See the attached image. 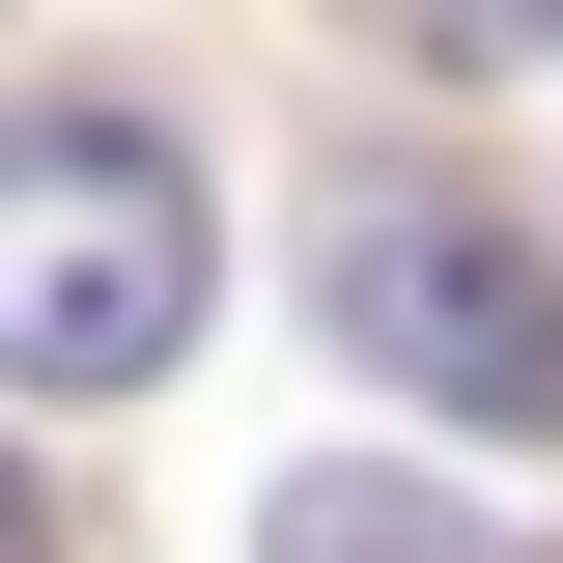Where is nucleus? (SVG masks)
<instances>
[{
  "instance_id": "obj_1",
  "label": "nucleus",
  "mask_w": 563,
  "mask_h": 563,
  "mask_svg": "<svg viewBox=\"0 0 563 563\" xmlns=\"http://www.w3.org/2000/svg\"><path fill=\"white\" fill-rule=\"evenodd\" d=\"M225 310V225L141 113H0V395H169Z\"/></svg>"
},
{
  "instance_id": "obj_2",
  "label": "nucleus",
  "mask_w": 563,
  "mask_h": 563,
  "mask_svg": "<svg viewBox=\"0 0 563 563\" xmlns=\"http://www.w3.org/2000/svg\"><path fill=\"white\" fill-rule=\"evenodd\" d=\"M310 310H339V366H395V395L479 422V451H536V422H563V282L507 254L451 169H366V198L310 225Z\"/></svg>"
},
{
  "instance_id": "obj_3",
  "label": "nucleus",
  "mask_w": 563,
  "mask_h": 563,
  "mask_svg": "<svg viewBox=\"0 0 563 563\" xmlns=\"http://www.w3.org/2000/svg\"><path fill=\"white\" fill-rule=\"evenodd\" d=\"M254 563H507L451 479H395V451H310V479L254 507Z\"/></svg>"
},
{
  "instance_id": "obj_4",
  "label": "nucleus",
  "mask_w": 563,
  "mask_h": 563,
  "mask_svg": "<svg viewBox=\"0 0 563 563\" xmlns=\"http://www.w3.org/2000/svg\"><path fill=\"white\" fill-rule=\"evenodd\" d=\"M395 29H422V57H507V29H563V0H395Z\"/></svg>"
},
{
  "instance_id": "obj_5",
  "label": "nucleus",
  "mask_w": 563,
  "mask_h": 563,
  "mask_svg": "<svg viewBox=\"0 0 563 563\" xmlns=\"http://www.w3.org/2000/svg\"><path fill=\"white\" fill-rule=\"evenodd\" d=\"M0 563H57V507H29V479H0Z\"/></svg>"
}]
</instances>
